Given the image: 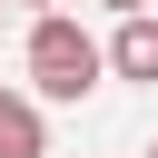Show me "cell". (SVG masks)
Returning <instances> with one entry per match:
<instances>
[{"mask_svg": "<svg viewBox=\"0 0 158 158\" xmlns=\"http://www.w3.org/2000/svg\"><path fill=\"white\" fill-rule=\"evenodd\" d=\"M20 59H30V99H69V109H79V99L99 89V69H109V49H99L69 10H40Z\"/></svg>", "mask_w": 158, "mask_h": 158, "instance_id": "obj_1", "label": "cell"}, {"mask_svg": "<svg viewBox=\"0 0 158 158\" xmlns=\"http://www.w3.org/2000/svg\"><path fill=\"white\" fill-rule=\"evenodd\" d=\"M30 10H59V0H30Z\"/></svg>", "mask_w": 158, "mask_h": 158, "instance_id": "obj_5", "label": "cell"}, {"mask_svg": "<svg viewBox=\"0 0 158 158\" xmlns=\"http://www.w3.org/2000/svg\"><path fill=\"white\" fill-rule=\"evenodd\" d=\"M99 10H118V20H138V10H148V0H99Z\"/></svg>", "mask_w": 158, "mask_h": 158, "instance_id": "obj_4", "label": "cell"}, {"mask_svg": "<svg viewBox=\"0 0 158 158\" xmlns=\"http://www.w3.org/2000/svg\"><path fill=\"white\" fill-rule=\"evenodd\" d=\"M109 69H118V79H158V20H148V10H138V20H118Z\"/></svg>", "mask_w": 158, "mask_h": 158, "instance_id": "obj_3", "label": "cell"}, {"mask_svg": "<svg viewBox=\"0 0 158 158\" xmlns=\"http://www.w3.org/2000/svg\"><path fill=\"white\" fill-rule=\"evenodd\" d=\"M148 158H158V148H148Z\"/></svg>", "mask_w": 158, "mask_h": 158, "instance_id": "obj_6", "label": "cell"}, {"mask_svg": "<svg viewBox=\"0 0 158 158\" xmlns=\"http://www.w3.org/2000/svg\"><path fill=\"white\" fill-rule=\"evenodd\" d=\"M0 158H49V118L30 89H0Z\"/></svg>", "mask_w": 158, "mask_h": 158, "instance_id": "obj_2", "label": "cell"}, {"mask_svg": "<svg viewBox=\"0 0 158 158\" xmlns=\"http://www.w3.org/2000/svg\"><path fill=\"white\" fill-rule=\"evenodd\" d=\"M0 10H10V0H0Z\"/></svg>", "mask_w": 158, "mask_h": 158, "instance_id": "obj_7", "label": "cell"}]
</instances>
